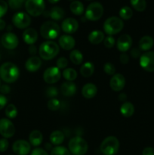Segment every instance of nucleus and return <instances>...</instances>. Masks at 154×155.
<instances>
[{"mask_svg":"<svg viewBox=\"0 0 154 155\" xmlns=\"http://www.w3.org/2000/svg\"><path fill=\"white\" fill-rule=\"evenodd\" d=\"M19 75V68L11 62H5L0 67V78L5 83H14Z\"/></svg>","mask_w":154,"mask_h":155,"instance_id":"nucleus-1","label":"nucleus"},{"mask_svg":"<svg viewBox=\"0 0 154 155\" xmlns=\"http://www.w3.org/2000/svg\"><path fill=\"white\" fill-rule=\"evenodd\" d=\"M8 5L4 0H0V18H2L8 12Z\"/></svg>","mask_w":154,"mask_h":155,"instance_id":"nucleus-43","label":"nucleus"},{"mask_svg":"<svg viewBox=\"0 0 154 155\" xmlns=\"http://www.w3.org/2000/svg\"><path fill=\"white\" fill-rule=\"evenodd\" d=\"M119 149V142L115 136L105 138L101 145V151L104 155H115Z\"/></svg>","mask_w":154,"mask_h":155,"instance_id":"nucleus-6","label":"nucleus"},{"mask_svg":"<svg viewBox=\"0 0 154 155\" xmlns=\"http://www.w3.org/2000/svg\"><path fill=\"white\" fill-rule=\"evenodd\" d=\"M8 99L5 96H4L3 95H0V110H2V108H4L5 106L7 104Z\"/></svg>","mask_w":154,"mask_h":155,"instance_id":"nucleus-48","label":"nucleus"},{"mask_svg":"<svg viewBox=\"0 0 154 155\" xmlns=\"http://www.w3.org/2000/svg\"><path fill=\"white\" fill-rule=\"evenodd\" d=\"M12 150L18 155H27L31 150V146L30 142L20 139L14 142L12 146Z\"/></svg>","mask_w":154,"mask_h":155,"instance_id":"nucleus-14","label":"nucleus"},{"mask_svg":"<svg viewBox=\"0 0 154 155\" xmlns=\"http://www.w3.org/2000/svg\"><path fill=\"white\" fill-rule=\"evenodd\" d=\"M60 107V101L56 98H51L48 101V107L49 110H53V111H55L57 110Z\"/></svg>","mask_w":154,"mask_h":155,"instance_id":"nucleus-38","label":"nucleus"},{"mask_svg":"<svg viewBox=\"0 0 154 155\" xmlns=\"http://www.w3.org/2000/svg\"><path fill=\"white\" fill-rule=\"evenodd\" d=\"M25 8L27 13L33 17L42 15L45 8L44 0H26Z\"/></svg>","mask_w":154,"mask_h":155,"instance_id":"nucleus-7","label":"nucleus"},{"mask_svg":"<svg viewBox=\"0 0 154 155\" xmlns=\"http://www.w3.org/2000/svg\"><path fill=\"white\" fill-rule=\"evenodd\" d=\"M48 2H49L50 3H51V4H56V3L58 2L60 0H48Z\"/></svg>","mask_w":154,"mask_h":155,"instance_id":"nucleus-54","label":"nucleus"},{"mask_svg":"<svg viewBox=\"0 0 154 155\" xmlns=\"http://www.w3.org/2000/svg\"><path fill=\"white\" fill-rule=\"evenodd\" d=\"M61 74L60 69L57 67H51L45 70L43 74V79L45 83L48 84H54L60 80Z\"/></svg>","mask_w":154,"mask_h":155,"instance_id":"nucleus-12","label":"nucleus"},{"mask_svg":"<svg viewBox=\"0 0 154 155\" xmlns=\"http://www.w3.org/2000/svg\"><path fill=\"white\" fill-rule=\"evenodd\" d=\"M15 133V127L13 123L8 119L0 120V134L5 139L12 137Z\"/></svg>","mask_w":154,"mask_h":155,"instance_id":"nucleus-11","label":"nucleus"},{"mask_svg":"<svg viewBox=\"0 0 154 155\" xmlns=\"http://www.w3.org/2000/svg\"><path fill=\"white\" fill-rule=\"evenodd\" d=\"M98 92V88L93 83H87L85 85L82 89V94L83 97L88 99L94 98L97 95Z\"/></svg>","mask_w":154,"mask_h":155,"instance_id":"nucleus-23","label":"nucleus"},{"mask_svg":"<svg viewBox=\"0 0 154 155\" xmlns=\"http://www.w3.org/2000/svg\"><path fill=\"white\" fill-rule=\"evenodd\" d=\"M0 58H1V56H0Z\"/></svg>","mask_w":154,"mask_h":155,"instance_id":"nucleus-57","label":"nucleus"},{"mask_svg":"<svg viewBox=\"0 0 154 155\" xmlns=\"http://www.w3.org/2000/svg\"><path fill=\"white\" fill-rule=\"evenodd\" d=\"M142 155H154V148L151 147H147L143 149Z\"/></svg>","mask_w":154,"mask_h":155,"instance_id":"nucleus-49","label":"nucleus"},{"mask_svg":"<svg viewBox=\"0 0 154 155\" xmlns=\"http://www.w3.org/2000/svg\"><path fill=\"white\" fill-rule=\"evenodd\" d=\"M154 40L151 36H144L139 41V48L141 51H148L153 46Z\"/></svg>","mask_w":154,"mask_h":155,"instance_id":"nucleus-25","label":"nucleus"},{"mask_svg":"<svg viewBox=\"0 0 154 155\" xmlns=\"http://www.w3.org/2000/svg\"><path fill=\"white\" fill-rule=\"evenodd\" d=\"M11 91V88L8 85H2L0 86V92L2 94H8Z\"/></svg>","mask_w":154,"mask_h":155,"instance_id":"nucleus-50","label":"nucleus"},{"mask_svg":"<svg viewBox=\"0 0 154 155\" xmlns=\"http://www.w3.org/2000/svg\"><path fill=\"white\" fill-rule=\"evenodd\" d=\"M69 1H71V0H69Z\"/></svg>","mask_w":154,"mask_h":155,"instance_id":"nucleus-58","label":"nucleus"},{"mask_svg":"<svg viewBox=\"0 0 154 155\" xmlns=\"http://www.w3.org/2000/svg\"><path fill=\"white\" fill-rule=\"evenodd\" d=\"M5 21L2 19V18H0V30H4L5 27Z\"/></svg>","mask_w":154,"mask_h":155,"instance_id":"nucleus-52","label":"nucleus"},{"mask_svg":"<svg viewBox=\"0 0 154 155\" xmlns=\"http://www.w3.org/2000/svg\"><path fill=\"white\" fill-rule=\"evenodd\" d=\"M45 148H47V150L51 149V145L50 143H46L45 144Z\"/></svg>","mask_w":154,"mask_h":155,"instance_id":"nucleus-55","label":"nucleus"},{"mask_svg":"<svg viewBox=\"0 0 154 155\" xmlns=\"http://www.w3.org/2000/svg\"><path fill=\"white\" fill-rule=\"evenodd\" d=\"M59 53V45L53 41H46L42 42L39 49V54L43 60H51Z\"/></svg>","mask_w":154,"mask_h":155,"instance_id":"nucleus-2","label":"nucleus"},{"mask_svg":"<svg viewBox=\"0 0 154 155\" xmlns=\"http://www.w3.org/2000/svg\"><path fill=\"white\" fill-rule=\"evenodd\" d=\"M120 113L125 117H130L134 113V107L132 103L125 101L120 107Z\"/></svg>","mask_w":154,"mask_h":155,"instance_id":"nucleus-27","label":"nucleus"},{"mask_svg":"<svg viewBox=\"0 0 154 155\" xmlns=\"http://www.w3.org/2000/svg\"><path fill=\"white\" fill-rule=\"evenodd\" d=\"M132 45V39L128 34H124L119 36L117 39L116 45L119 51L124 53L128 51Z\"/></svg>","mask_w":154,"mask_h":155,"instance_id":"nucleus-16","label":"nucleus"},{"mask_svg":"<svg viewBox=\"0 0 154 155\" xmlns=\"http://www.w3.org/2000/svg\"><path fill=\"white\" fill-rule=\"evenodd\" d=\"M0 86H1V82H0Z\"/></svg>","mask_w":154,"mask_h":155,"instance_id":"nucleus-56","label":"nucleus"},{"mask_svg":"<svg viewBox=\"0 0 154 155\" xmlns=\"http://www.w3.org/2000/svg\"><path fill=\"white\" fill-rule=\"evenodd\" d=\"M23 39L28 45H33L38 39V33L33 28H27L23 33Z\"/></svg>","mask_w":154,"mask_h":155,"instance_id":"nucleus-20","label":"nucleus"},{"mask_svg":"<svg viewBox=\"0 0 154 155\" xmlns=\"http://www.w3.org/2000/svg\"><path fill=\"white\" fill-rule=\"evenodd\" d=\"M29 52H30V54H35L36 52V46H34V45H31V46L30 47V48H29Z\"/></svg>","mask_w":154,"mask_h":155,"instance_id":"nucleus-51","label":"nucleus"},{"mask_svg":"<svg viewBox=\"0 0 154 155\" xmlns=\"http://www.w3.org/2000/svg\"><path fill=\"white\" fill-rule=\"evenodd\" d=\"M123 27L124 23L122 20L115 16L107 18L104 24V32L109 36L119 33L123 29Z\"/></svg>","mask_w":154,"mask_h":155,"instance_id":"nucleus-5","label":"nucleus"},{"mask_svg":"<svg viewBox=\"0 0 154 155\" xmlns=\"http://www.w3.org/2000/svg\"><path fill=\"white\" fill-rule=\"evenodd\" d=\"M69 152L74 155H84L86 154L88 148L87 142L80 136H75L69 140Z\"/></svg>","mask_w":154,"mask_h":155,"instance_id":"nucleus-3","label":"nucleus"},{"mask_svg":"<svg viewBox=\"0 0 154 155\" xmlns=\"http://www.w3.org/2000/svg\"><path fill=\"white\" fill-rule=\"evenodd\" d=\"M110 86L112 90L119 92L125 86V79L121 74H115L110 81Z\"/></svg>","mask_w":154,"mask_h":155,"instance_id":"nucleus-15","label":"nucleus"},{"mask_svg":"<svg viewBox=\"0 0 154 155\" xmlns=\"http://www.w3.org/2000/svg\"><path fill=\"white\" fill-rule=\"evenodd\" d=\"M5 113L8 117L10 118V119H14L18 115V109L14 104H10L6 107Z\"/></svg>","mask_w":154,"mask_h":155,"instance_id":"nucleus-35","label":"nucleus"},{"mask_svg":"<svg viewBox=\"0 0 154 155\" xmlns=\"http://www.w3.org/2000/svg\"><path fill=\"white\" fill-rule=\"evenodd\" d=\"M63 77L66 79L67 81L69 82H72L73 80H75V79L77 78V74L76 71L73 68H66L64 71H63Z\"/></svg>","mask_w":154,"mask_h":155,"instance_id":"nucleus-32","label":"nucleus"},{"mask_svg":"<svg viewBox=\"0 0 154 155\" xmlns=\"http://www.w3.org/2000/svg\"><path fill=\"white\" fill-rule=\"evenodd\" d=\"M25 2L26 0H8V5L11 9L17 10V9L21 8Z\"/></svg>","mask_w":154,"mask_h":155,"instance_id":"nucleus-37","label":"nucleus"},{"mask_svg":"<svg viewBox=\"0 0 154 155\" xmlns=\"http://www.w3.org/2000/svg\"><path fill=\"white\" fill-rule=\"evenodd\" d=\"M50 141L54 145H59L64 141V134L60 130H55L50 135Z\"/></svg>","mask_w":154,"mask_h":155,"instance_id":"nucleus-28","label":"nucleus"},{"mask_svg":"<svg viewBox=\"0 0 154 155\" xmlns=\"http://www.w3.org/2000/svg\"><path fill=\"white\" fill-rule=\"evenodd\" d=\"M104 71L107 75H114L116 73V68L111 63H106L104 66Z\"/></svg>","mask_w":154,"mask_h":155,"instance_id":"nucleus-39","label":"nucleus"},{"mask_svg":"<svg viewBox=\"0 0 154 155\" xmlns=\"http://www.w3.org/2000/svg\"><path fill=\"white\" fill-rule=\"evenodd\" d=\"M41 36L47 39H56L60 34V27L56 22L48 21L42 24L40 27Z\"/></svg>","mask_w":154,"mask_h":155,"instance_id":"nucleus-4","label":"nucleus"},{"mask_svg":"<svg viewBox=\"0 0 154 155\" xmlns=\"http://www.w3.org/2000/svg\"><path fill=\"white\" fill-rule=\"evenodd\" d=\"M43 136H42V133L39 130H33L29 135V141L30 144L33 146L37 147L42 142Z\"/></svg>","mask_w":154,"mask_h":155,"instance_id":"nucleus-24","label":"nucleus"},{"mask_svg":"<svg viewBox=\"0 0 154 155\" xmlns=\"http://www.w3.org/2000/svg\"><path fill=\"white\" fill-rule=\"evenodd\" d=\"M119 60H120L121 63L123 64H126L128 63L129 61V57L127 54L125 53H122V54H120L119 56Z\"/></svg>","mask_w":154,"mask_h":155,"instance_id":"nucleus-46","label":"nucleus"},{"mask_svg":"<svg viewBox=\"0 0 154 155\" xmlns=\"http://www.w3.org/2000/svg\"><path fill=\"white\" fill-rule=\"evenodd\" d=\"M104 43L106 48H113L115 45V39L112 36H107L106 38H104Z\"/></svg>","mask_w":154,"mask_h":155,"instance_id":"nucleus-41","label":"nucleus"},{"mask_svg":"<svg viewBox=\"0 0 154 155\" xmlns=\"http://www.w3.org/2000/svg\"><path fill=\"white\" fill-rule=\"evenodd\" d=\"M126 95H125V93H122L119 95V99L120 100V101H125V99H126Z\"/></svg>","mask_w":154,"mask_h":155,"instance_id":"nucleus-53","label":"nucleus"},{"mask_svg":"<svg viewBox=\"0 0 154 155\" xmlns=\"http://www.w3.org/2000/svg\"><path fill=\"white\" fill-rule=\"evenodd\" d=\"M1 42L3 46L7 49H14L19 43L18 36L14 33L11 32L3 34V36H2Z\"/></svg>","mask_w":154,"mask_h":155,"instance_id":"nucleus-13","label":"nucleus"},{"mask_svg":"<svg viewBox=\"0 0 154 155\" xmlns=\"http://www.w3.org/2000/svg\"><path fill=\"white\" fill-rule=\"evenodd\" d=\"M41 65H42L41 59L37 56H33L26 61L25 68L29 72L34 73L40 68Z\"/></svg>","mask_w":154,"mask_h":155,"instance_id":"nucleus-19","label":"nucleus"},{"mask_svg":"<svg viewBox=\"0 0 154 155\" xmlns=\"http://www.w3.org/2000/svg\"><path fill=\"white\" fill-rule=\"evenodd\" d=\"M51 155H70V152L65 147L56 146L51 150Z\"/></svg>","mask_w":154,"mask_h":155,"instance_id":"nucleus-36","label":"nucleus"},{"mask_svg":"<svg viewBox=\"0 0 154 155\" xmlns=\"http://www.w3.org/2000/svg\"><path fill=\"white\" fill-rule=\"evenodd\" d=\"M58 94V91L57 89L54 86H51V87H48L46 90V95L48 98H54Z\"/></svg>","mask_w":154,"mask_h":155,"instance_id":"nucleus-40","label":"nucleus"},{"mask_svg":"<svg viewBox=\"0 0 154 155\" xmlns=\"http://www.w3.org/2000/svg\"><path fill=\"white\" fill-rule=\"evenodd\" d=\"M95 72V66L91 62H85L80 68L81 75L84 77H89Z\"/></svg>","mask_w":154,"mask_h":155,"instance_id":"nucleus-29","label":"nucleus"},{"mask_svg":"<svg viewBox=\"0 0 154 155\" xmlns=\"http://www.w3.org/2000/svg\"><path fill=\"white\" fill-rule=\"evenodd\" d=\"M61 28L63 32L66 33H74L77 31L79 28V23L75 18H66L62 22Z\"/></svg>","mask_w":154,"mask_h":155,"instance_id":"nucleus-17","label":"nucleus"},{"mask_svg":"<svg viewBox=\"0 0 154 155\" xmlns=\"http://www.w3.org/2000/svg\"><path fill=\"white\" fill-rule=\"evenodd\" d=\"M140 51H141V50L138 48H132L131 51V55L134 58H137L140 55Z\"/></svg>","mask_w":154,"mask_h":155,"instance_id":"nucleus-47","label":"nucleus"},{"mask_svg":"<svg viewBox=\"0 0 154 155\" xmlns=\"http://www.w3.org/2000/svg\"><path fill=\"white\" fill-rule=\"evenodd\" d=\"M8 145V141L5 138L0 139V152H5V151H7Z\"/></svg>","mask_w":154,"mask_h":155,"instance_id":"nucleus-44","label":"nucleus"},{"mask_svg":"<svg viewBox=\"0 0 154 155\" xmlns=\"http://www.w3.org/2000/svg\"><path fill=\"white\" fill-rule=\"evenodd\" d=\"M60 92H61L62 95L64 96H72L76 92V86L72 82H65L60 86Z\"/></svg>","mask_w":154,"mask_h":155,"instance_id":"nucleus-21","label":"nucleus"},{"mask_svg":"<svg viewBox=\"0 0 154 155\" xmlns=\"http://www.w3.org/2000/svg\"><path fill=\"white\" fill-rule=\"evenodd\" d=\"M30 155H48V154L43 148H36L34 150H33Z\"/></svg>","mask_w":154,"mask_h":155,"instance_id":"nucleus-45","label":"nucleus"},{"mask_svg":"<svg viewBox=\"0 0 154 155\" xmlns=\"http://www.w3.org/2000/svg\"><path fill=\"white\" fill-rule=\"evenodd\" d=\"M104 14V7L99 2H92L87 7L85 18L91 21H96L101 19Z\"/></svg>","mask_w":154,"mask_h":155,"instance_id":"nucleus-8","label":"nucleus"},{"mask_svg":"<svg viewBox=\"0 0 154 155\" xmlns=\"http://www.w3.org/2000/svg\"><path fill=\"white\" fill-rule=\"evenodd\" d=\"M119 14L121 19L129 20L132 17L133 12L130 7H128V6H124V7H122L119 10Z\"/></svg>","mask_w":154,"mask_h":155,"instance_id":"nucleus-34","label":"nucleus"},{"mask_svg":"<svg viewBox=\"0 0 154 155\" xmlns=\"http://www.w3.org/2000/svg\"><path fill=\"white\" fill-rule=\"evenodd\" d=\"M12 23L18 29H25L31 24V18L25 12H17L12 18Z\"/></svg>","mask_w":154,"mask_h":155,"instance_id":"nucleus-9","label":"nucleus"},{"mask_svg":"<svg viewBox=\"0 0 154 155\" xmlns=\"http://www.w3.org/2000/svg\"><path fill=\"white\" fill-rule=\"evenodd\" d=\"M45 15L47 16L50 17L54 21H60V20L63 19L64 18L65 12L62 8L59 7V6H54V7L51 8V9L48 12H45Z\"/></svg>","mask_w":154,"mask_h":155,"instance_id":"nucleus-22","label":"nucleus"},{"mask_svg":"<svg viewBox=\"0 0 154 155\" xmlns=\"http://www.w3.org/2000/svg\"><path fill=\"white\" fill-rule=\"evenodd\" d=\"M59 45L63 49L71 50L75 45V41L72 36L69 35H63L59 38Z\"/></svg>","mask_w":154,"mask_h":155,"instance_id":"nucleus-18","label":"nucleus"},{"mask_svg":"<svg viewBox=\"0 0 154 155\" xmlns=\"http://www.w3.org/2000/svg\"><path fill=\"white\" fill-rule=\"evenodd\" d=\"M130 2L132 7L137 12H141L146 9V0H130Z\"/></svg>","mask_w":154,"mask_h":155,"instance_id":"nucleus-33","label":"nucleus"},{"mask_svg":"<svg viewBox=\"0 0 154 155\" xmlns=\"http://www.w3.org/2000/svg\"><path fill=\"white\" fill-rule=\"evenodd\" d=\"M69 8L75 15H81L84 12V5L80 1H73L71 2Z\"/></svg>","mask_w":154,"mask_h":155,"instance_id":"nucleus-30","label":"nucleus"},{"mask_svg":"<svg viewBox=\"0 0 154 155\" xmlns=\"http://www.w3.org/2000/svg\"><path fill=\"white\" fill-rule=\"evenodd\" d=\"M56 64H57V68H58L59 69H64L68 65V61L66 58L61 57L57 59Z\"/></svg>","mask_w":154,"mask_h":155,"instance_id":"nucleus-42","label":"nucleus"},{"mask_svg":"<svg viewBox=\"0 0 154 155\" xmlns=\"http://www.w3.org/2000/svg\"><path fill=\"white\" fill-rule=\"evenodd\" d=\"M104 33L100 30H94L91 32L90 34L88 35V41L91 44H100L101 42L104 40Z\"/></svg>","mask_w":154,"mask_h":155,"instance_id":"nucleus-26","label":"nucleus"},{"mask_svg":"<svg viewBox=\"0 0 154 155\" xmlns=\"http://www.w3.org/2000/svg\"><path fill=\"white\" fill-rule=\"evenodd\" d=\"M140 65L147 72L154 71V51H146L140 55Z\"/></svg>","mask_w":154,"mask_h":155,"instance_id":"nucleus-10","label":"nucleus"},{"mask_svg":"<svg viewBox=\"0 0 154 155\" xmlns=\"http://www.w3.org/2000/svg\"><path fill=\"white\" fill-rule=\"evenodd\" d=\"M69 59L74 64L79 65L81 64L83 61V55L81 51L79 50H72L69 54Z\"/></svg>","mask_w":154,"mask_h":155,"instance_id":"nucleus-31","label":"nucleus"}]
</instances>
